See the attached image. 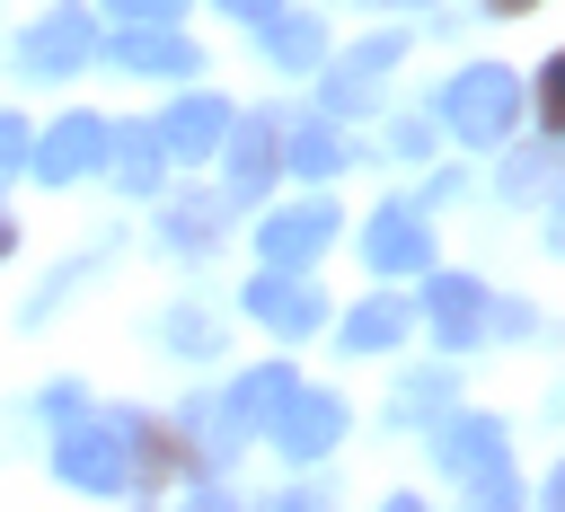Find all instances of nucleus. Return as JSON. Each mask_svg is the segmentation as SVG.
Here are the masks:
<instances>
[{
    "label": "nucleus",
    "mask_w": 565,
    "mask_h": 512,
    "mask_svg": "<svg viewBox=\"0 0 565 512\" xmlns=\"http://www.w3.org/2000/svg\"><path fill=\"white\" fill-rule=\"evenodd\" d=\"M88 44H97L88 9H44V18L18 35V71H26V79H62V71L88 62Z\"/></svg>",
    "instance_id": "423d86ee"
},
{
    "label": "nucleus",
    "mask_w": 565,
    "mask_h": 512,
    "mask_svg": "<svg viewBox=\"0 0 565 512\" xmlns=\"http://www.w3.org/2000/svg\"><path fill=\"white\" fill-rule=\"evenodd\" d=\"M185 0H106V18H177Z\"/></svg>",
    "instance_id": "cd10ccee"
},
{
    "label": "nucleus",
    "mask_w": 565,
    "mask_h": 512,
    "mask_svg": "<svg viewBox=\"0 0 565 512\" xmlns=\"http://www.w3.org/2000/svg\"><path fill=\"white\" fill-rule=\"evenodd\" d=\"M406 327H415V309H406L397 291H371V300H362V309L344 318V344H353V353H388V344H397Z\"/></svg>",
    "instance_id": "412c9836"
},
{
    "label": "nucleus",
    "mask_w": 565,
    "mask_h": 512,
    "mask_svg": "<svg viewBox=\"0 0 565 512\" xmlns=\"http://www.w3.org/2000/svg\"><path fill=\"white\" fill-rule=\"evenodd\" d=\"M450 415V380L441 371H406L397 397H388V424H441Z\"/></svg>",
    "instance_id": "4be33fe9"
},
{
    "label": "nucleus",
    "mask_w": 565,
    "mask_h": 512,
    "mask_svg": "<svg viewBox=\"0 0 565 512\" xmlns=\"http://www.w3.org/2000/svg\"><path fill=\"white\" fill-rule=\"evenodd\" d=\"M26 141H35V132H26V115H0V177H9V168H26Z\"/></svg>",
    "instance_id": "a878e982"
},
{
    "label": "nucleus",
    "mask_w": 565,
    "mask_h": 512,
    "mask_svg": "<svg viewBox=\"0 0 565 512\" xmlns=\"http://www.w3.org/2000/svg\"><path fill=\"white\" fill-rule=\"evenodd\" d=\"M388 150H397V159H424V150H433V124H424V115L388 124Z\"/></svg>",
    "instance_id": "393cba45"
},
{
    "label": "nucleus",
    "mask_w": 565,
    "mask_h": 512,
    "mask_svg": "<svg viewBox=\"0 0 565 512\" xmlns=\"http://www.w3.org/2000/svg\"><path fill=\"white\" fill-rule=\"evenodd\" d=\"M265 433L282 441V459H327V450L344 441V397H327V388L291 380V397L274 406V424H265Z\"/></svg>",
    "instance_id": "39448f33"
},
{
    "label": "nucleus",
    "mask_w": 565,
    "mask_h": 512,
    "mask_svg": "<svg viewBox=\"0 0 565 512\" xmlns=\"http://www.w3.org/2000/svg\"><path fill=\"white\" fill-rule=\"evenodd\" d=\"M106 168H115L124 194H159V168H168L159 124H124V132H106Z\"/></svg>",
    "instance_id": "a211bd4d"
},
{
    "label": "nucleus",
    "mask_w": 565,
    "mask_h": 512,
    "mask_svg": "<svg viewBox=\"0 0 565 512\" xmlns=\"http://www.w3.org/2000/svg\"><path fill=\"white\" fill-rule=\"evenodd\" d=\"M221 230H230V203H221V185H212V194H177V203L159 212V238H168L177 256H203V247H221Z\"/></svg>",
    "instance_id": "f3484780"
},
{
    "label": "nucleus",
    "mask_w": 565,
    "mask_h": 512,
    "mask_svg": "<svg viewBox=\"0 0 565 512\" xmlns=\"http://www.w3.org/2000/svg\"><path fill=\"white\" fill-rule=\"evenodd\" d=\"M486 282H468V274H433V291H424V327L441 335V353H459V344H477L486 335Z\"/></svg>",
    "instance_id": "9b49d317"
},
{
    "label": "nucleus",
    "mask_w": 565,
    "mask_h": 512,
    "mask_svg": "<svg viewBox=\"0 0 565 512\" xmlns=\"http://www.w3.org/2000/svg\"><path fill=\"white\" fill-rule=\"evenodd\" d=\"M291 380H300V371H282V362H256V371H238V388L221 397V424H230L238 441H247V433H265V424H274V406L291 397Z\"/></svg>",
    "instance_id": "2eb2a0df"
},
{
    "label": "nucleus",
    "mask_w": 565,
    "mask_h": 512,
    "mask_svg": "<svg viewBox=\"0 0 565 512\" xmlns=\"http://www.w3.org/2000/svg\"><path fill=\"white\" fill-rule=\"evenodd\" d=\"M397 53H406V35H371V44H353V53L318 79V115H353V106L397 71Z\"/></svg>",
    "instance_id": "6e6552de"
},
{
    "label": "nucleus",
    "mask_w": 565,
    "mask_h": 512,
    "mask_svg": "<svg viewBox=\"0 0 565 512\" xmlns=\"http://www.w3.org/2000/svg\"><path fill=\"white\" fill-rule=\"evenodd\" d=\"M494 9H503V18H512V9H530V0H494Z\"/></svg>",
    "instance_id": "2f4dec72"
},
{
    "label": "nucleus",
    "mask_w": 565,
    "mask_h": 512,
    "mask_svg": "<svg viewBox=\"0 0 565 512\" xmlns=\"http://www.w3.org/2000/svg\"><path fill=\"white\" fill-rule=\"evenodd\" d=\"M362 256H371L380 274H415V265L433 256L424 212H415V203H380V212H371V230H362Z\"/></svg>",
    "instance_id": "ddd939ff"
},
{
    "label": "nucleus",
    "mask_w": 565,
    "mask_h": 512,
    "mask_svg": "<svg viewBox=\"0 0 565 512\" xmlns=\"http://www.w3.org/2000/svg\"><path fill=\"white\" fill-rule=\"evenodd\" d=\"M221 132H230V97H185V106H168L159 150H168L177 168H194V159H212V150H221Z\"/></svg>",
    "instance_id": "4468645a"
},
{
    "label": "nucleus",
    "mask_w": 565,
    "mask_h": 512,
    "mask_svg": "<svg viewBox=\"0 0 565 512\" xmlns=\"http://www.w3.org/2000/svg\"><path fill=\"white\" fill-rule=\"evenodd\" d=\"M221 141H230L221 203H230V212H247V203L282 177V124H274V115H230V132H221Z\"/></svg>",
    "instance_id": "20e7f679"
},
{
    "label": "nucleus",
    "mask_w": 565,
    "mask_h": 512,
    "mask_svg": "<svg viewBox=\"0 0 565 512\" xmlns=\"http://www.w3.org/2000/svg\"><path fill=\"white\" fill-rule=\"evenodd\" d=\"M53 468L62 486L79 494H124L132 486V459H124V415H53Z\"/></svg>",
    "instance_id": "f257e3e1"
},
{
    "label": "nucleus",
    "mask_w": 565,
    "mask_h": 512,
    "mask_svg": "<svg viewBox=\"0 0 565 512\" xmlns=\"http://www.w3.org/2000/svg\"><path fill=\"white\" fill-rule=\"evenodd\" d=\"M433 106L450 115V132H459V141H503V132H512V115H521V79H512L503 62H468Z\"/></svg>",
    "instance_id": "7ed1b4c3"
},
{
    "label": "nucleus",
    "mask_w": 565,
    "mask_h": 512,
    "mask_svg": "<svg viewBox=\"0 0 565 512\" xmlns=\"http://www.w3.org/2000/svg\"><path fill=\"white\" fill-rule=\"evenodd\" d=\"M124 459H132V486H168L194 450H185L177 424H159V415H124Z\"/></svg>",
    "instance_id": "dca6fc26"
},
{
    "label": "nucleus",
    "mask_w": 565,
    "mask_h": 512,
    "mask_svg": "<svg viewBox=\"0 0 565 512\" xmlns=\"http://www.w3.org/2000/svg\"><path fill=\"white\" fill-rule=\"evenodd\" d=\"M221 9H230V18H274L282 0H221Z\"/></svg>",
    "instance_id": "c85d7f7f"
},
{
    "label": "nucleus",
    "mask_w": 565,
    "mask_h": 512,
    "mask_svg": "<svg viewBox=\"0 0 565 512\" xmlns=\"http://www.w3.org/2000/svg\"><path fill=\"white\" fill-rule=\"evenodd\" d=\"M441 468L477 494V503H512L521 477H512V433L494 415H441Z\"/></svg>",
    "instance_id": "f03ea898"
},
{
    "label": "nucleus",
    "mask_w": 565,
    "mask_h": 512,
    "mask_svg": "<svg viewBox=\"0 0 565 512\" xmlns=\"http://www.w3.org/2000/svg\"><path fill=\"white\" fill-rule=\"evenodd\" d=\"M106 53L124 71H150V79H194V35H177V18H124V35H106Z\"/></svg>",
    "instance_id": "0eeeda50"
},
{
    "label": "nucleus",
    "mask_w": 565,
    "mask_h": 512,
    "mask_svg": "<svg viewBox=\"0 0 565 512\" xmlns=\"http://www.w3.org/2000/svg\"><path fill=\"white\" fill-rule=\"evenodd\" d=\"M247 318H265V327H282V335H309V327L327 318V300H318V282H300L291 265H265V274L247 282Z\"/></svg>",
    "instance_id": "9d476101"
},
{
    "label": "nucleus",
    "mask_w": 565,
    "mask_h": 512,
    "mask_svg": "<svg viewBox=\"0 0 565 512\" xmlns=\"http://www.w3.org/2000/svg\"><path fill=\"white\" fill-rule=\"evenodd\" d=\"M9 247H18V221H0V256H9Z\"/></svg>",
    "instance_id": "c756f323"
},
{
    "label": "nucleus",
    "mask_w": 565,
    "mask_h": 512,
    "mask_svg": "<svg viewBox=\"0 0 565 512\" xmlns=\"http://www.w3.org/2000/svg\"><path fill=\"white\" fill-rule=\"evenodd\" d=\"M26 159H35L44 185H71V177H88V168L106 159V124H97V115H62L44 141H26Z\"/></svg>",
    "instance_id": "1a4fd4ad"
},
{
    "label": "nucleus",
    "mask_w": 565,
    "mask_h": 512,
    "mask_svg": "<svg viewBox=\"0 0 565 512\" xmlns=\"http://www.w3.org/2000/svg\"><path fill=\"white\" fill-rule=\"evenodd\" d=\"M159 335H168L177 353H212V344H221V327H212L203 309H168V327H159Z\"/></svg>",
    "instance_id": "b1692460"
},
{
    "label": "nucleus",
    "mask_w": 565,
    "mask_h": 512,
    "mask_svg": "<svg viewBox=\"0 0 565 512\" xmlns=\"http://www.w3.org/2000/svg\"><path fill=\"white\" fill-rule=\"evenodd\" d=\"M494 185H503V194H521V203H530V194H547V185H556V141H530V150H512V159L494 168Z\"/></svg>",
    "instance_id": "5701e85b"
},
{
    "label": "nucleus",
    "mask_w": 565,
    "mask_h": 512,
    "mask_svg": "<svg viewBox=\"0 0 565 512\" xmlns=\"http://www.w3.org/2000/svg\"><path fill=\"white\" fill-rule=\"evenodd\" d=\"M530 88H539V115H547V124H556V115H565V62H547V71H539V79H530Z\"/></svg>",
    "instance_id": "bb28decb"
},
{
    "label": "nucleus",
    "mask_w": 565,
    "mask_h": 512,
    "mask_svg": "<svg viewBox=\"0 0 565 512\" xmlns=\"http://www.w3.org/2000/svg\"><path fill=\"white\" fill-rule=\"evenodd\" d=\"M256 26H265V53H274L282 71H318V62H327V26H318L309 9H300V18L274 9V18H256Z\"/></svg>",
    "instance_id": "6ab92c4d"
},
{
    "label": "nucleus",
    "mask_w": 565,
    "mask_h": 512,
    "mask_svg": "<svg viewBox=\"0 0 565 512\" xmlns=\"http://www.w3.org/2000/svg\"><path fill=\"white\" fill-rule=\"evenodd\" d=\"M362 9H424V0H362Z\"/></svg>",
    "instance_id": "7c9ffc66"
},
{
    "label": "nucleus",
    "mask_w": 565,
    "mask_h": 512,
    "mask_svg": "<svg viewBox=\"0 0 565 512\" xmlns=\"http://www.w3.org/2000/svg\"><path fill=\"white\" fill-rule=\"evenodd\" d=\"M282 168H291V177H335V168H344V141H335V115H309V124H282Z\"/></svg>",
    "instance_id": "aec40b11"
},
{
    "label": "nucleus",
    "mask_w": 565,
    "mask_h": 512,
    "mask_svg": "<svg viewBox=\"0 0 565 512\" xmlns=\"http://www.w3.org/2000/svg\"><path fill=\"white\" fill-rule=\"evenodd\" d=\"M327 238H335V203H327V194H309V203L274 212L256 247H265V265H291V274H300V265H309V256H318Z\"/></svg>",
    "instance_id": "f8f14e48"
}]
</instances>
